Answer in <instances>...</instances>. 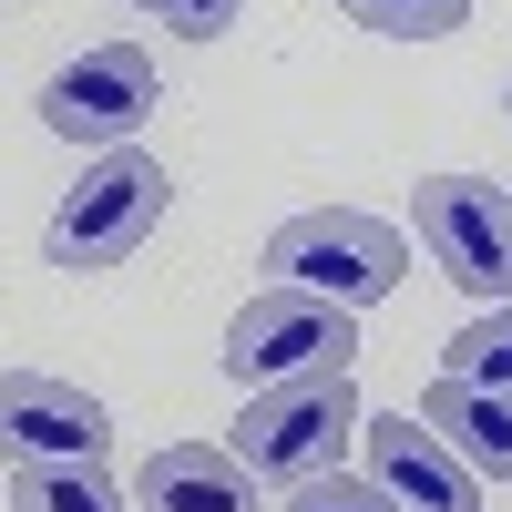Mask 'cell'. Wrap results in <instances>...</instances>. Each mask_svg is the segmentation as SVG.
I'll list each match as a JSON object with an SVG mask.
<instances>
[{
	"label": "cell",
	"instance_id": "6da1fadb",
	"mask_svg": "<svg viewBox=\"0 0 512 512\" xmlns=\"http://www.w3.org/2000/svg\"><path fill=\"white\" fill-rule=\"evenodd\" d=\"M164 205H175V175H164V154L144 144H113L82 164V185L52 205V226H41V256H52L62 277H103L123 267L154 226H164Z\"/></svg>",
	"mask_w": 512,
	"mask_h": 512
},
{
	"label": "cell",
	"instance_id": "7a4b0ae2",
	"mask_svg": "<svg viewBox=\"0 0 512 512\" xmlns=\"http://www.w3.org/2000/svg\"><path fill=\"white\" fill-rule=\"evenodd\" d=\"M267 267H277V287L328 297V308L359 318V308H379V297L410 277V246H400V226L359 216V205H308V216H287L267 236Z\"/></svg>",
	"mask_w": 512,
	"mask_h": 512
},
{
	"label": "cell",
	"instance_id": "3957f363",
	"mask_svg": "<svg viewBox=\"0 0 512 512\" xmlns=\"http://www.w3.org/2000/svg\"><path fill=\"white\" fill-rule=\"evenodd\" d=\"M359 390H349V369L338 379H287V390H246V420H236V461H246V482H277V492H297V482H318V472H338L349 461V441H359Z\"/></svg>",
	"mask_w": 512,
	"mask_h": 512
},
{
	"label": "cell",
	"instance_id": "277c9868",
	"mask_svg": "<svg viewBox=\"0 0 512 512\" xmlns=\"http://www.w3.org/2000/svg\"><path fill=\"white\" fill-rule=\"evenodd\" d=\"M226 379L236 390H287V379H338L359 359V318L328 308V297H297V287H267L246 297L236 328H226Z\"/></svg>",
	"mask_w": 512,
	"mask_h": 512
},
{
	"label": "cell",
	"instance_id": "5b68a950",
	"mask_svg": "<svg viewBox=\"0 0 512 512\" xmlns=\"http://www.w3.org/2000/svg\"><path fill=\"white\" fill-rule=\"evenodd\" d=\"M410 226L431 246V267L482 297V308H512V195L482 185V175H431L410 185Z\"/></svg>",
	"mask_w": 512,
	"mask_h": 512
},
{
	"label": "cell",
	"instance_id": "8992f818",
	"mask_svg": "<svg viewBox=\"0 0 512 512\" xmlns=\"http://www.w3.org/2000/svg\"><path fill=\"white\" fill-rule=\"evenodd\" d=\"M144 113H154V52L144 41H93L82 62H62L41 82V123H52L62 144H82V154L134 144Z\"/></svg>",
	"mask_w": 512,
	"mask_h": 512
},
{
	"label": "cell",
	"instance_id": "52a82bcc",
	"mask_svg": "<svg viewBox=\"0 0 512 512\" xmlns=\"http://www.w3.org/2000/svg\"><path fill=\"white\" fill-rule=\"evenodd\" d=\"M113 451V410L52 369H0V461H103Z\"/></svg>",
	"mask_w": 512,
	"mask_h": 512
},
{
	"label": "cell",
	"instance_id": "ba28073f",
	"mask_svg": "<svg viewBox=\"0 0 512 512\" xmlns=\"http://www.w3.org/2000/svg\"><path fill=\"white\" fill-rule=\"evenodd\" d=\"M359 451H369V482L390 502H410V512H482V482L461 472L410 410L400 420H359Z\"/></svg>",
	"mask_w": 512,
	"mask_h": 512
},
{
	"label": "cell",
	"instance_id": "9c48e42d",
	"mask_svg": "<svg viewBox=\"0 0 512 512\" xmlns=\"http://www.w3.org/2000/svg\"><path fill=\"white\" fill-rule=\"evenodd\" d=\"M134 512H256V482L216 441H164L134 472Z\"/></svg>",
	"mask_w": 512,
	"mask_h": 512
},
{
	"label": "cell",
	"instance_id": "30bf717a",
	"mask_svg": "<svg viewBox=\"0 0 512 512\" xmlns=\"http://www.w3.org/2000/svg\"><path fill=\"white\" fill-rule=\"evenodd\" d=\"M420 431H431L472 482H512V390H472V379H431L420 400Z\"/></svg>",
	"mask_w": 512,
	"mask_h": 512
},
{
	"label": "cell",
	"instance_id": "8fae6325",
	"mask_svg": "<svg viewBox=\"0 0 512 512\" xmlns=\"http://www.w3.org/2000/svg\"><path fill=\"white\" fill-rule=\"evenodd\" d=\"M11 512H134V492H123L103 461H21Z\"/></svg>",
	"mask_w": 512,
	"mask_h": 512
},
{
	"label": "cell",
	"instance_id": "7c38bea8",
	"mask_svg": "<svg viewBox=\"0 0 512 512\" xmlns=\"http://www.w3.org/2000/svg\"><path fill=\"white\" fill-rule=\"evenodd\" d=\"M441 379H472V390H512V308H482L472 328L441 349Z\"/></svg>",
	"mask_w": 512,
	"mask_h": 512
},
{
	"label": "cell",
	"instance_id": "4fadbf2b",
	"mask_svg": "<svg viewBox=\"0 0 512 512\" xmlns=\"http://www.w3.org/2000/svg\"><path fill=\"white\" fill-rule=\"evenodd\" d=\"M359 31H379V41H441V31H461L472 21V0H338Z\"/></svg>",
	"mask_w": 512,
	"mask_h": 512
},
{
	"label": "cell",
	"instance_id": "5bb4252c",
	"mask_svg": "<svg viewBox=\"0 0 512 512\" xmlns=\"http://www.w3.org/2000/svg\"><path fill=\"white\" fill-rule=\"evenodd\" d=\"M123 11H154L175 41H226L246 21V0H123Z\"/></svg>",
	"mask_w": 512,
	"mask_h": 512
},
{
	"label": "cell",
	"instance_id": "9a60e30c",
	"mask_svg": "<svg viewBox=\"0 0 512 512\" xmlns=\"http://www.w3.org/2000/svg\"><path fill=\"white\" fill-rule=\"evenodd\" d=\"M287 512H400V502L379 492L369 472H318V482H297V492H287Z\"/></svg>",
	"mask_w": 512,
	"mask_h": 512
},
{
	"label": "cell",
	"instance_id": "2e32d148",
	"mask_svg": "<svg viewBox=\"0 0 512 512\" xmlns=\"http://www.w3.org/2000/svg\"><path fill=\"white\" fill-rule=\"evenodd\" d=\"M502 103H512V93H502Z\"/></svg>",
	"mask_w": 512,
	"mask_h": 512
}]
</instances>
